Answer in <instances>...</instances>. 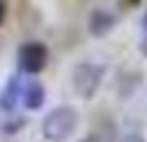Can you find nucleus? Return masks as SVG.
Masks as SVG:
<instances>
[{
	"label": "nucleus",
	"instance_id": "1",
	"mask_svg": "<svg viewBox=\"0 0 147 142\" xmlns=\"http://www.w3.org/2000/svg\"><path fill=\"white\" fill-rule=\"evenodd\" d=\"M78 122H80L78 109L62 103V106L52 109V111L44 116V122H41V135H44V140H49V142H65V140H70V137L75 135Z\"/></svg>",
	"mask_w": 147,
	"mask_h": 142
},
{
	"label": "nucleus",
	"instance_id": "2",
	"mask_svg": "<svg viewBox=\"0 0 147 142\" xmlns=\"http://www.w3.org/2000/svg\"><path fill=\"white\" fill-rule=\"evenodd\" d=\"M103 75H106V67L101 62H80L72 70V88H75V93L83 101H90L98 93V88L103 83Z\"/></svg>",
	"mask_w": 147,
	"mask_h": 142
},
{
	"label": "nucleus",
	"instance_id": "3",
	"mask_svg": "<svg viewBox=\"0 0 147 142\" xmlns=\"http://www.w3.org/2000/svg\"><path fill=\"white\" fill-rule=\"evenodd\" d=\"M47 57H49V52L41 41H26V44L18 47V67L26 75L41 72L47 67Z\"/></svg>",
	"mask_w": 147,
	"mask_h": 142
},
{
	"label": "nucleus",
	"instance_id": "4",
	"mask_svg": "<svg viewBox=\"0 0 147 142\" xmlns=\"http://www.w3.org/2000/svg\"><path fill=\"white\" fill-rule=\"evenodd\" d=\"M23 91H26V83H23V75L21 72H13L5 83V88L0 91V106L5 111H13L18 101H23Z\"/></svg>",
	"mask_w": 147,
	"mask_h": 142
},
{
	"label": "nucleus",
	"instance_id": "5",
	"mask_svg": "<svg viewBox=\"0 0 147 142\" xmlns=\"http://www.w3.org/2000/svg\"><path fill=\"white\" fill-rule=\"evenodd\" d=\"M114 26H116V16L109 13V10H93L90 18H88V31L96 39H103Z\"/></svg>",
	"mask_w": 147,
	"mask_h": 142
},
{
	"label": "nucleus",
	"instance_id": "6",
	"mask_svg": "<svg viewBox=\"0 0 147 142\" xmlns=\"http://www.w3.org/2000/svg\"><path fill=\"white\" fill-rule=\"evenodd\" d=\"M44 101H47V91H44V85H41L39 80H28L21 103H23L28 111H39V109L44 106Z\"/></svg>",
	"mask_w": 147,
	"mask_h": 142
},
{
	"label": "nucleus",
	"instance_id": "7",
	"mask_svg": "<svg viewBox=\"0 0 147 142\" xmlns=\"http://www.w3.org/2000/svg\"><path fill=\"white\" fill-rule=\"evenodd\" d=\"M140 49H142V54L147 57V13H145V18H142V36H140Z\"/></svg>",
	"mask_w": 147,
	"mask_h": 142
},
{
	"label": "nucleus",
	"instance_id": "8",
	"mask_svg": "<svg viewBox=\"0 0 147 142\" xmlns=\"http://www.w3.org/2000/svg\"><path fill=\"white\" fill-rule=\"evenodd\" d=\"M3 21H5V3L0 0V26H3Z\"/></svg>",
	"mask_w": 147,
	"mask_h": 142
},
{
	"label": "nucleus",
	"instance_id": "9",
	"mask_svg": "<svg viewBox=\"0 0 147 142\" xmlns=\"http://www.w3.org/2000/svg\"><path fill=\"white\" fill-rule=\"evenodd\" d=\"M80 142H98V137H93V135H88L85 140H80Z\"/></svg>",
	"mask_w": 147,
	"mask_h": 142
},
{
	"label": "nucleus",
	"instance_id": "10",
	"mask_svg": "<svg viewBox=\"0 0 147 142\" xmlns=\"http://www.w3.org/2000/svg\"><path fill=\"white\" fill-rule=\"evenodd\" d=\"M124 3H129V5H137V3H140V0H124Z\"/></svg>",
	"mask_w": 147,
	"mask_h": 142
}]
</instances>
